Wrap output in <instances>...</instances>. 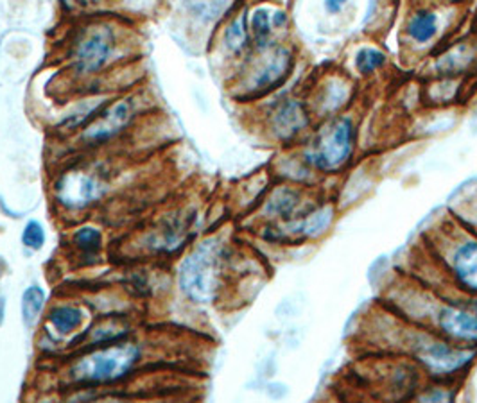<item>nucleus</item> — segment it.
I'll list each match as a JSON object with an SVG mask.
<instances>
[{"label": "nucleus", "instance_id": "1", "mask_svg": "<svg viewBox=\"0 0 477 403\" xmlns=\"http://www.w3.org/2000/svg\"><path fill=\"white\" fill-rule=\"evenodd\" d=\"M221 278V248L216 242L201 244L182 266L180 284L196 303L214 302Z\"/></svg>", "mask_w": 477, "mask_h": 403}, {"label": "nucleus", "instance_id": "2", "mask_svg": "<svg viewBox=\"0 0 477 403\" xmlns=\"http://www.w3.org/2000/svg\"><path fill=\"white\" fill-rule=\"evenodd\" d=\"M138 357L140 351L133 344H107L78 361L70 373L78 382H114L135 368Z\"/></svg>", "mask_w": 477, "mask_h": 403}, {"label": "nucleus", "instance_id": "3", "mask_svg": "<svg viewBox=\"0 0 477 403\" xmlns=\"http://www.w3.org/2000/svg\"><path fill=\"white\" fill-rule=\"evenodd\" d=\"M354 151V124L349 117L332 120L305 153L307 164L323 173L341 169Z\"/></svg>", "mask_w": 477, "mask_h": 403}, {"label": "nucleus", "instance_id": "4", "mask_svg": "<svg viewBox=\"0 0 477 403\" xmlns=\"http://www.w3.org/2000/svg\"><path fill=\"white\" fill-rule=\"evenodd\" d=\"M117 40L112 27L98 23L81 33L74 43L72 67L81 76L98 74L116 54Z\"/></svg>", "mask_w": 477, "mask_h": 403}, {"label": "nucleus", "instance_id": "5", "mask_svg": "<svg viewBox=\"0 0 477 403\" xmlns=\"http://www.w3.org/2000/svg\"><path fill=\"white\" fill-rule=\"evenodd\" d=\"M107 185L103 176L94 171L74 169L65 173L56 183V200L67 208L78 210L103 198Z\"/></svg>", "mask_w": 477, "mask_h": 403}, {"label": "nucleus", "instance_id": "6", "mask_svg": "<svg viewBox=\"0 0 477 403\" xmlns=\"http://www.w3.org/2000/svg\"><path fill=\"white\" fill-rule=\"evenodd\" d=\"M133 117L135 106L129 99H122L116 104H110L105 109H99V113L85 127L83 142H87V145H99L110 142L120 131H124V127L129 126Z\"/></svg>", "mask_w": 477, "mask_h": 403}, {"label": "nucleus", "instance_id": "7", "mask_svg": "<svg viewBox=\"0 0 477 403\" xmlns=\"http://www.w3.org/2000/svg\"><path fill=\"white\" fill-rule=\"evenodd\" d=\"M474 351L451 348L444 342H429L422 344L418 350L420 362L433 373V375H451L462 368H465L472 359Z\"/></svg>", "mask_w": 477, "mask_h": 403}, {"label": "nucleus", "instance_id": "8", "mask_svg": "<svg viewBox=\"0 0 477 403\" xmlns=\"http://www.w3.org/2000/svg\"><path fill=\"white\" fill-rule=\"evenodd\" d=\"M293 65L291 52L287 49H273L271 54L260 63V67L251 76L249 90L255 94H266L278 87L289 74Z\"/></svg>", "mask_w": 477, "mask_h": 403}, {"label": "nucleus", "instance_id": "9", "mask_svg": "<svg viewBox=\"0 0 477 403\" xmlns=\"http://www.w3.org/2000/svg\"><path fill=\"white\" fill-rule=\"evenodd\" d=\"M309 126V115L302 102L289 99L280 102L271 113V129L276 138L295 140Z\"/></svg>", "mask_w": 477, "mask_h": 403}, {"label": "nucleus", "instance_id": "10", "mask_svg": "<svg viewBox=\"0 0 477 403\" xmlns=\"http://www.w3.org/2000/svg\"><path fill=\"white\" fill-rule=\"evenodd\" d=\"M440 328L462 341H477V306H449L438 317Z\"/></svg>", "mask_w": 477, "mask_h": 403}, {"label": "nucleus", "instance_id": "11", "mask_svg": "<svg viewBox=\"0 0 477 403\" xmlns=\"http://www.w3.org/2000/svg\"><path fill=\"white\" fill-rule=\"evenodd\" d=\"M453 267L458 282L465 289L477 293V242H467L456 251Z\"/></svg>", "mask_w": 477, "mask_h": 403}, {"label": "nucleus", "instance_id": "12", "mask_svg": "<svg viewBox=\"0 0 477 403\" xmlns=\"http://www.w3.org/2000/svg\"><path fill=\"white\" fill-rule=\"evenodd\" d=\"M438 31V16L433 11H418L407 23V34L416 43H427Z\"/></svg>", "mask_w": 477, "mask_h": 403}, {"label": "nucleus", "instance_id": "13", "mask_svg": "<svg viewBox=\"0 0 477 403\" xmlns=\"http://www.w3.org/2000/svg\"><path fill=\"white\" fill-rule=\"evenodd\" d=\"M83 319H85L83 310L78 306H70V305L58 306L49 315L51 324L61 335H67V333H72L74 330H78L83 324Z\"/></svg>", "mask_w": 477, "mask_h": 403}, {"label": "nucleus", "instance_id": "14", "mask_svg": "<svg viewBox=\"0 0 477 403\" xmlns=\"http://www.w3.org/2000/svg\"><path fill=\"white\" fill-rule=\"evenodd\" d=\"M331 219H332V210L331 208H320V210L313 211L307 219L293 222L289 226V231L300 233L302 237H316L327 230V226L331 224Z\"/></svg>", "mask_w": 477, "mask_h": 403}, {"label": "nucleus", "instance_id": "15", "mask_svg": "<svg viewBox=\"0 0 477 403\" xmlns=\"http://www.w3.org/2000/svg\"><path fill=\"white\" fill-rule=\"evenodd\" d=\"M300 204V194L293 189H278L271 200L267 202L266 211L273 217H284L287 219L289 215H293L296 211Z\"/></svg>", "mask_w": 477, "mask_h": 403}, {"label": "nucleus", "instance_id": "16", "mask_svg": "<svg viewBox=\"0 0 477 403\" xmlns=\"http://www.w3.org/2000/svg\"><path fill=\"white\" fill-rule=\"evenodd\" d=\"M43 305H45V293L40 287L33 286V287H29L23 293V298H22V314H23V323L27 326H33L38 321Z\"/></svg>", "mask_w": 477, "mask_h": 403}, {"label": "nucleus", "instance_id": "17", "mask_svg": "<svg viewBox=\"0 0 477 403\" xmlns=\"http://www.w3.org/2000/svg\"><path fill=\"white\" fill-rule=\"evenodd\" d=\"M248 27H246V16L238 14V18L229 25L227 33H225V43L227 49L234 54H238L240 51L246 49L248 45Z\"/></svg>", "mask_w": 477, "mask_h": 403}, {"label": "nucleus", "instance_id": "18", "mask_svg": "<svg viewBox=\"0 0 477 403\" xmlns=\"http://www.w3.org/2000/svg\"><path fill=\"white\" fill-rule=\"evenodd\" d=\"M127 335V328L120 323V321H114L108 319L105 323H101L94 332H92V342H119L122 337Z\"/></svg>", "mask_w": 477, "mask_h": 403}, {"label": "nucleus", "instance_id": "19", "mask_svg": "<svg viewBox=\"0 0 477 403\" xmlns=\"http://www.w3.org/2000/svg\"><path fill=\"white\" fill-rule=\"evenodd\" d=\"M271 25H273V22H271V16H269V13L266 9H258V11L253 13V16H251V33H253V36L257 40V45L260 49L266 47L267 38L271 36Z\"/></svg>", "mask_w": 477, "mask_h": 403}, {"label": "nucleus", "instance_id": "20", "mask_svg": "<svg viewBox=\"0 0 477 403\" xmlns=\"http://www.w3.org/2000/svg\"><path fill=\"white\" fill-rule=\"evenodd\" d=\"M225 7L227 0H191L192 13L205 22L218 18L225 11Z\"/></svg>", "mask_w": 477, "mask_h": 403}, {"label": "nucleus", "instance_id": "21", "mask_svg": "<svg viewBox=\"0 0 477 403\" xmlns=\"http://www.w3.org/2000/svg\"><path fill=\"white\" fill-rule=\"evenodd\" d=\"M386 61V56L375 49H362L359 51L356 58V67L360 74H371L380 69Z\"/></svg>", "mask_w": 477, "mask_h": 403}, {"label": "nucleus", "instance_id": "22", "mask_svg": "<svg viewBox=\"0 0 477 403\" xmlns=\"http://www.w3.org/2000/svg\"><path fill=\"white\" fill-rule=\"evenodd\" d=\"M74 244L85 253H96L101 248V233L96 228H81L74 235Z\"/></svg>", "mask_w": 477, "mask_h": 403}, {"label": "nucleus", "instance_id": "23", "mask_svg": "<svg viewBox=\"0 0 477 403\" xmlns=\"http://www.w3.org/2000/svg\"><path fill=\"white\" fill-rule=\"evenodd\" d=\"M22 240L27 248L31 249H40L45 242V233H43V228L38 224V222H29L25 228H23V235H22Z\"/></svg>", "mask_w": 477, "mask_h": 403}, {"label": "nucleus", "instance_id": "24", "mask_svg": "<svg viewBox=\"0 0 477 403\" xmlns=\"http://www.w3.org/2000/svg\"><path fill=\"white\" fill-rule=\"evenodd\" d=\"M347 2L349 0H325V7H327L329 13L336 14V13H340L347 5Z\"/></svg>", "mask_w": 477, "mask_h": 403}, {"label": "nucleus", "instance_id": "25", "mask_svg": "<svg viewBox=\"0 0 477 403\" xmlns=\"http://www.w3.org/2000/svg\"><path fill=\"white\" fill-rule=\"evenodd\" d=\"M2 321H4V302L0 300V324H2Z\"/></svg>", "mask_w": 477, "mask_h": 403}]
</instances>
